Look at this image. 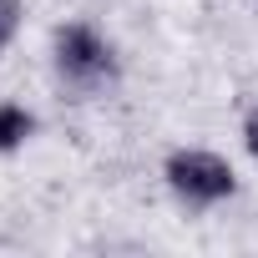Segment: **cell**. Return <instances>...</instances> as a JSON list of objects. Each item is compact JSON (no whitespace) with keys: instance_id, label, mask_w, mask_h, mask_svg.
<instances>
[{"instance_id":"cell-1","label":"cell","mask_w":258,"mask_h":258,"mask_svg":"<svg viewBox=\"0 0 258 258\" xmlns=\"http://www.w3.org/2000/svg\"><path fill=\"white\" fill-rule=\"evenodd\" d=\"M56 66H61L66 81L96 86V81L111 76V46L86 26H66V31H56Z\"/></svg>"},{"instance_id":"cell-2","label":"cell","mask_w":258,"mask_h":258,"mask_svg":"<svg viewBox=\"0 0 258 258\" xmlns=\"http://www.w3.org/2000/svg\"><path fill=\"white\" fill-rule=\"evenodd\" d=\"M167 182L192 203H218L233 192V167L213 152H177L167 162Z\"/></svg>"},{"instance_id":"cell-3","label":"cell","mask_w":258,"mask_h":258,"mask_svg":"<svg viewBox=\"0 0 258 258\" xmlns=\"http://www.w3.org/2000/svg\"><path fill=\"white\" fill-rule=\"evenodd\" d=\"M31 137V116L21 111V106H0V152L6 147H21Z\"/></svg>"},{"instance_id":"cell-4","label":"cell","mask_w":258,"mask_h":258,"mask_svg":"<svg viewBox=\"0 0 258 258\" xmlns=\"http://www.w3.org/2000/svg\"><path fill=\"white\" fill-rule=\"evenodd\" d=\"M11 31H16V0H0V46L11 41Z\"/></svg>"},{"instance_id":"cell-5","label":"cell","mask_w":258,"mask_h":258,"mask_svg":"<svg viewBox=\"0 0 258 258\" xmlns=\"http://www.w3.org/2000/svg\"><path fill=\"white\" fill-rule=\"evenodd\" d=\"M243 137H248V152H253V157H258V111H253V116H248V126H243Z\"/></svg>"}]
</instances>
